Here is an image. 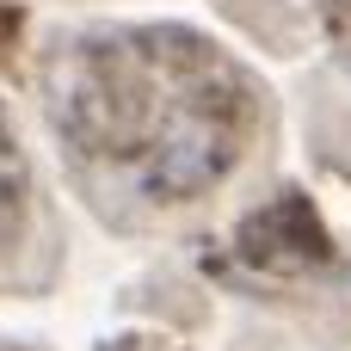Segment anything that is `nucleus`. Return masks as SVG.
Returning <instances> with one entry per match:
<instances>
[{"label":"nucleus","instance_id":"1","mask_svg":"<svg viewBox=\"0 0 351 351\" xmlns=\"http://www.w3.org/2000/svg\"><path fill=\"white\" fill-rule=\"evenodd\" d=\"M56 123L93 191L197 197L247 136V80L191 31H105L62 56Z\"/></svg>","mask_w":351,"mask_h":351},{"label":"nucleus","instance_id":"2","mask_svg":"<svg viewBox=\"0 0 351 351\" xmlns=\"http://www.w3.org/2000/svg\"><path fill=\"white\" fill-rule=\"evenodd\" d=\"M19 204H25V167H19L12 130L0 123V241L19 228Z\"/></svg>","mask_w":351,"mask_h":351}]
</instances>
